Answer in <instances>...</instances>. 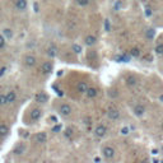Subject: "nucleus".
<instances>
[{
    "label": "nucleus",
    "instance_id": "20",
    "mask_svg": "<svg viewBox=\"0 0 163 163\" xmlns=\"http://www.w3.org/2000/svg\"><path fill=\"white\" fill-rule=\"evenodd\" d=\"M154 51H155V54L158 56H163V43H158V45L155 46Z\"/></svg>",
    "mask_w": 163,
    "mask_h": 163
},
{
    "label": "nucleus",
    "instance_id": "21",
    "mask_svg": "<svg viewBox=\"0 0 163 163\" xmlns=\"http://www.w3.org/2000/svg\"><path fill=\"white\" fill-rule=\"evenodd\" d=\"M4 105H8L7 94H0V106H4Z\"/></svg>",
    "mask_w": 163,
    "mask_h": 163
},
{
    "label": "nucleus",
    "instance_id": "19",
    "mask_svg": "<svg viewBox=\"0 0 163 163\" xmlns=\"http://www.w3.org/2000/svg\"><path fill=\"white\" fill-rule=\"evenodd\" d=\"M9 133V128L7 126V125H0V135L4 138V137H7Z\"/></svg>",
    "mask_w": 163,
    "mask_h": 163
},
{
    "label": "nucleus",
    "instance_id": "25",
    "mask_svg": "<svg viewBox=\"0 0 163 163\" xmlns=\"http://www.w3.org/2000/svg\"><path fill=\"white\" fill-rule=\"evenodd\" d=\"M5 41H7V38L3 35H0V48H3L5 46Z\"/></svg>",
    "mask_w": 163,
    "mask_h": 163
},
{
    "label": "nucleus",
    "instance_id": "23",
    "mask_svg": "<svg viewBox=\"0 0 163 163\" xmlns=\"http://www.w3.org/2000/svg\"><path fill=\"white\" fill-rule=\"evenodd\" d=\"M77 3L80 7H87V5L89 4V0H77Z\"/></svg>",
    "mask_w": 163,
    "mask_h": 163
},
{
    "label": "nucleus",
    "instance_id": "7",
    "mask_svg": "<svg viewBox=\"0 0 163 163\" xmlns=\"http://www.w3.org/2000/svg\"><path fill=\"white\" fill-rule=\"evenodd\" d=\"M125 83H126L128 87H134V85L138 84V78L135 77V75H128L126 80H125Z\"/></svg>",
    "mask_w": 163,
    "mask_h": 163
},
{
    "label": "nucleus",
    "instance_id": "27",
    "mask_svg": "<svg viewBox=\"0 0 163 163\" xmlns=\"http://www.w3.org/2000/svg\"><path fill=\"white\" fill-rule=\"evenodd\" d=\"M72 135H73V130L72 129L65 130V137H66V138H72Z\"/></svg>",
    "mask_w": 163,
    "mask_h": 163
},
{
    "label": "nucleus",
    "instance_id": "3",
    "mask_svg": "<svg viewBox=\"0 0 163 163\" xmlns=\"http://www.w3.org/2000/svg\"><path fill=\"white\" fill-rule=\"evenodd\" d=\"M107 117L113 121L118 120V118H120V112H118V110H116V108H110V110L107 111Z\"/></svg>",
    "mask_w": 163,
    "mask_h": 163
},
{
    "label": "nucleus",
    "instance_id": "22",
    "mask_svg": "<svg viewBox=\"0 0 163 163\" xmlns=\"http://www.w3.org/2000/svg\"><path fill=\"white\" fill-rule=\"evenodd\" d=\"M130 55L134 56V57H139L140 56V50L139 48H133V50L130 51Z\"/></svg>",
    "mask_w": 163,
    "mask_h": 163
},
{
    "label": "nucleus",
    "instance_id": "28",
    "mask_svg": "<svg viewBox=\"0 0 163 163\" xmlns=\"http://www.w3.org/2000/svg\"><path fill=\"white\" fill-rule=\"evenodd\" d=\"M121 133H122V134H124V135H126V134H128V133H129V129H128V128H124V129H122V130H121Z\"/></svg>",
    "mask_w": 163,
    "mask_h": 163
},
{
    "label": "nucleus",
    "instance_id": "5",
    "mask_svg": "<svg viewBox=\"0 0 163 163\" xmlns=\"http://www.w3.org/2000/svg\"><path fill=\"white\" fill-rule=\"evenodd\" d=\"M59 112H60L63 116H69L70 113H72V107H70V105L64 103V105H61L60 108H59Z\"/></svg>",
    "mask_w": 163,
    "mask_h": 163
},
{
    "label": "nucleus",
    "instance_id": "16",
    "mask_svg": "<svg viewBox=\"0 0 163 163\" xmlns=\"http://www.w3.org/2000/svg\"><path fill=\"white\" fill-rule=\"evenodd\" d=\"M7 101H8V103L15 102V101H17V93H15L14 91L8 92V93H7Z\"/></svg>",
    "mask_w": 163,
    "mask_h": 163
},
{
    "label": "nucleus",
    "instance_id": "17",
    "mask_svg": "<svg viewBox=\"0 0 163 163\" xmlns=\"http://www.w3.org/2000/svg\"><path fill=\"white\" fill-rule=\"evenodd\" d=\"M24 152H26V146L23 144H18L14 148V154H17V155H22Z\"/></svg>",
    "mask_w": 163,
    "mask_h": 163
},
{
    "label": "nucleus",
    "instance_id": "31",
    "mask_svg": "<svg viewBox=\"0 0 163 163\" xmlns=\"http://www.w3.org/2000/svg\"><path fill=\"white\" fill-rule=\"evenodd\" d=\"M162 129H163V122H162Z\"/></svg>",
    "mask_w": 163,
    "mask_h": 163
},
{
    "label": "nucleus",
    "instance_id": "9",
    "mask_svg": "<svg viewBox=\"0 0 163 163\" xmlns=\"http://www.w3.org/2000/svg\"><path fill=\"white\" fill-rule=\"evenodd\" d=\"M134 113H135V116H138V117L144 116V113H145V107L142 106V105L135 106V107H134Z\"/></svg>",
    "mask_w": 163,
    "mask_h": 163
},
{
    "label": "nucleus",
    "instance_id": "14",
    "mask_svg": "<svg viewBox=\"0 0 163 163\" xmlns=\"http://www.w3.org/2000/svg\"><path fill=\"white\" fill-rule=\"evenodd\" d=\"M85 94H87L88 98H94V97H97V94H98V91H97L96 88H93V87H88Z\"/></svg>",
    "mask_w": 163,
    "mask_h": 163
},
{
    "label": "nucleus",
    "instance_id": "1",
    "mask_svg": "<svg viewBox=\"0 0 163 163\" xmlns=\"http://www.w3.org/2000/svg\"><path fill=\"white\" fill-rule=\"evenodd\" d=\"M115 149L112 148V146L110 145H107V146H103V149H102V155H103V158L105 159H112L113 157H115Z\"/></svg>",
    "mask_w": 163,
    "mask_h": 163
},
{
    "label": "nucleus",
    "instance_id": "2",
    "mask_svg": "<svg viewBox=\"0 0 163 163\" xmlns=\"http://www.w3.org/2000/svg\"><path fill=\"white\" fill-rule=\"evenodd\" d=\"M107 134V129H106V126L105 125H97L96 126V129H94V135L97 138H103L105 135Z\"/></svg>",
    "mask_w": 163,
    "mask_h": 163
},
{
    "label": "nucleus",
    "instance_id": "24",
    "mask_svg": "<svg viewBox=\"0 0 163 163\" xmlns=\"http://www.w3.org/2000/svg\"><path fill=\"white\" fill-rule=\"evenodd\" d=\"M72 48H73V51H74L75 54H79V52L82 51V47H80L79 45H75V43L73 45V47H72Z\"/></svg>",
    "mask_w": 163,
    "mask_h": 163
},
{
    "label": "nucleus",
    "instance_id": "13",
    "mask_svg": "<svg viewBox=\"0 0 163 163\" xmlns=\"http://www.w3.org/2000/svg\"><path fill=\"white\" fill-rule=\"evenodd\" d=\"M41 116H42V112H41V110L40 108H35V110H32V112H31V118L32 120H40L41 118Z\"/></svg>",
    "mask_w": 163,
    "mask_h": 163
},
{
    "label": "nucleus",
    "instance_id": "4",
    "mask_svg": "<svg viewBox=\"0 0 163 163\" xmlns=\"http://www.w3.org/2000/svg\"><path fill=\"white\" fill-rule=\"evenodd\" d=\"M46 140H47V134L46 133H37L36 134V137H35V142L36 143H38V144H43V143H46Z\"/></svg>",
    "mask_w": 163,
    "mask_h": 163
},
{
    "label": "nucleus",
    "instance_id": "18",
    "mask_svg": "<svg viewBox=\"0 0 163 163\" xmlns=\"http://www.w3.org/2000/svg\"><path fill=\"white\" fill-rule=\"evenodd\" d=\"M3 36H4L7 40H10V38L13 37V31L10 29V28H4V29H3Z\"/></svg>",
    "mask_w": 163,
    "mask_h": 163
},
{
    "label": "nucleus",
    "instance_id": "11",
    "mask_svg": "<svg viewBox=\"0 0 163 163\" xmlns=\"http://www.w3.org/2000/svg\"><path fill=\"white\" fill-rule=\"evenodd\" d=\"M84 43H85L87 46H94L96 43H97V38H96V36H93V35H88V36L85 37Z\"/></svg>",
    "mask_w": 163,
    "mask_h": 163
},
{
    "label": "nucleus",
    "instance_id": "10",
    "mask_svg": "<svg viewBox=\"0 0 163 163\" xmlns=\"http://www.w3.org/2000/svg\"><path fill=\"white\" fill-rule=\"evenodd\" d=\"M35 101L37 102V103H45L46 101H47V96H46V93H43V92H40V93H37L36 96H35Z\"/></svg>",
    "mask_w": 163,
    "mask_h": 163
},
{
    "label": "nucleus",
    "instance_id": "15",
    "mask_svg": "<svg viewBox=\"0 0 163 163\" xmlns=\"http://www.w3.org/2000/svg\"><path fill=\"white\" fill-rule=\"evenodd\" d=\"M87 89H88V84H87L85 82H79L77 84V91L79 93H85Z\"/></svg>",
    "mask_w": 163,
    "mask_h": 163
},
{
    "label": "nucleus",
    "instance_id": "26",
    "mask_svg": "<svg viewBox=\"0 0 163 163\" xmlns=\"http://www.w3.org/2000/svg\"><path fill=\"white\" fill-rule=\"evenodd\" d=\"M146 37H149V38H153V37H154V31L152 28L146 31Z\"/></svg>",
    "mask_w": 163,
    "mask_h": 163
},
{
    "label": "nucleus",
    "instance_id": "30",
    "mask_svg": "<svg viewBox=\"0 0 163 163\" xmlns=\"http://www.w3.org/2000/svg\"><path fill=\"white\" fill-rule=\"evenodd\" d=\"M2 138H3V137H2V135H0V140H2Z\"/></svg>",
    "mask_w": 163,
    "mask_h": 163
},
{
    "label": "nucleus",
    "instance_id": "29",
    "mask_svg": "<svg viewBox=\"0 0 163 163\" xmlns=\"http://www.w3.org/2000/svg\"><path fill=\"white\" fill-rule=\"evenodd\" d=\"M158 101H159L161 103H163V94H161V96L158 97Z\"/></svg>",
    "mask_w": 163,
    "mask_h": 163
},
{
    "label": "nucleus",
    "instance_id": "6",
    "mask_svg": "<svg viewBox=\"0 0 163 163\" xmlns=\"http://www.w3.org/2000/svg\"><path fill=\"white\" fill-rule=\"evenodd\" d=\"M24 64H26V66H28V68H33L36 65V57L33 55H27L24 57Z\"/></svg>",
    "mask_w": 163,
    "mask_h": 163
},
{
    "label": "nucleus",
    "instance_id": "12",
    "mask_svg": "<svg viewBox=\"0 0 163 163\" xmlns=\"http://www.w3.org/2000/svg\"><path fill=\"white\" fill-rule=\"evenodd\" d=\"M52 64L50 63V61H46V63H43L42 64V66H41V72L42 73H45V74H47V73H51L52 72Z\"/></svg>",
    "mask_w": 163,
    "mask_h": 163
},
{
    "label": "nucleus",
    "instance_id": "8",
    "mask_svg": "<svg viewBox=\"0 0 163 163\" xmlns=\"http://www.w3.org/2000/svg\"><path fill=\"white\" fill-rule=\"evenodd\" d=\"M15 8H17L19 12H23L27 9V0H15Z\"/></svg>",
    "mask_w": 163,
    "mask_h": 163
}]
</instances>
